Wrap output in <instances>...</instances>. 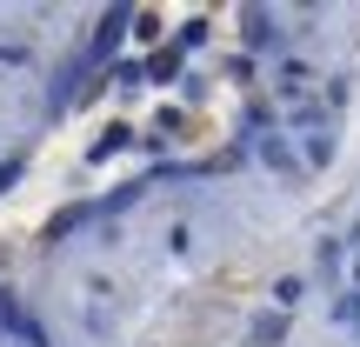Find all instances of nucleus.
Wrapping results in <instances>:
<instances>
[{"label":"nucleus","mask_w":360,"mask_h":347,"mask_svg":"<svg viewBox=\"0 0 360 347\" xmlns=\"http://www.w3.org/2000/svg\"><path fill=\"white\" fill-rule=\"evenodd\" d=\"M127 20H134V13H127V7H107V13H101V27H94V47H87V53H80V61H87V67H101V61H107V53H114V47H120V34H127Z\"/></svg>","instance_id":"f257e3e1"},{"label":"nucleus","mask_w":360,"mask_h":347,"mask_svg":"<svg viewBox=\"0 0 360 347\" xmlns=\"http://www.w3.org/2000/svg\"><path fill=\"white\" fill-rule=\"evenodd\" d=\"M260 160H267L274 174H294V147H287L281 134H267V141H260Z\"/></svg>","instance_id":"f03ea898"},{"label":"nucleus","mask_w":360,"mask_h":347,"mask_svg":"<svg viewBox=\"0 0 360 347\" xmlns=\"http://www.w3.org/2000/svg\"><path fill=\"white\" fill-rule=\"evenodd\" d=\"M127 141H134L127 127H107L101 141H94V154H87V160H114V154H120V147H127Z\"/></svg>","instance_id":"7ed1b4c3"},{"label":"nucleus","mask_w":360,"mask_h":347,"mask_svg":"<svg viewBox=\"0 0 360 347\" xmlns=\"http://www.w3.org/2000/svg\"><path fill=\"white\" fill-rule=\"evenodd\" d=\"M147 74H154V80H174V74H180V47H160V53H154V67H147Z\"/></svg>","instance_id":"20e7f679"},{"label":"nucleus","mask_w":360,"mask_h":347,"mask_svg":"<svg viewBox=\"0 0 360 347\" xmlns=\"http://www.w3.org/2000/svg\"><path fill=\"white\" fill-rule=\"evenodd\" d=\"M307 160L327 168V160H334V134H307Z\"/></svg>","instance_id":"39448f33"},{"label":"nucleus","mask_w":360,"mask_h":347,"mask_svg":"<svg viewBox=\"0 0 360 347\" xmlns=\"http://www.w3.org/2000/svg\"><path fill=\"white\" fill-rule=\"evenodd\" d=\"M287 334V314H267V321H254V341H281Z\"/></svg>","instance_id":"423d86ee"},{"label":"nucleus","mask_w":360,"mask_h":347,"mask_svg":"<svg viewBox=\"0 0 360 347\" xmlns=\"http://www.w3.org/2000/svg\"><path fill=\"white\" fill-rule=\"evenodd\" d=\"M20 174H27V160H20V154H7V160H0V194H7Z\"/></svg>","instance_id":"0eeeda50"},{"label":"nucleus","mask_w":360,"mask_h":347,"mask_svg":"<svg viewBox=\"0 0 360 347\" xmlns=\"http://www.w3.org/2000/svg\"><path fill=\"white\" fill-rule=\"evenodd\" d=\"M334 321H360V294H340L334 301Z\"/></svg>","instance_id":"6e6552de"},{"label":"nucleus","mask_w":360,"mask_h":347,"mask_svg":"<svg viewBox=\"0 0 360 347\" xmlns=\"http://www.w3.org/2000/svg\"><path fill=\"white\" fill-rule=\"evenodd\" d=\"M0 61H7V67H20V61H27V40H0Z\"/></svg>","instance_id":"1a4fd4ad"},{"label":"nucleus","mask_w":360,"mask_h":347,"mask_svg":"<svg viewBox=\"0 0 360 347\" xmlns=\"http://www.w3.org/2000/svg\"><path fill=\"white\" fill-rule=\"evenodd\" d=\"M20 347H27V341H20Z\"/></svg>","instance_id":"9d476101"}]
</instances>
